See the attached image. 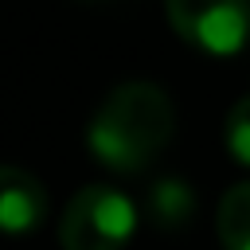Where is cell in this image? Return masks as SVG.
<instances>
[{"label":"cell","mask_w":250,"mask_h":250,"mask_svg":"<svg viewBox=\"0 0 250 250\" xmlns=\"http://www.w3.org/2000/svg\"><path fill=\"white\" fill-rule=\"evenodd\" d=\"M137 230V207L109 184L82 188L59 223L62 250H125Z\"/></svg>","instance_id":"cell-2"},{"label":"cell","mask_w":250,"mask_h":250,"mask_svg":"<svg viewBox=\"0 0 250 250\" xmlns=\"http://www.w3.org/2000/svg\"><path fill=\"white\" fill-rule=\"evenodd\" d=\"M219 242L223 250H250V180L234 184L219 203Z\"/></svg>","instance_id":"cell-5"},{"label":"cell","mask_w":250,"mask_h":250,"mask_svg":"<svg viewBox=\"0 0 250 250\" xmlns=\"http://www.w3.org/2000/svg\"><path fill=\"white\" fill-rule=\"evenodd\" d=\"M176 35L207 55H234L250 35V0H164Z\"/></svg>","instance_id":"cell-3"},{"label":"cell","mask_w":250,"mask_h":250,"mask_svg":"<svg viewBox=\"0 0 250 250\" xmlns=\"http://www.w3.org/2000/svg\"><path fill=\"white\" fill-rule=\"evenodd\" d=\"M223 137H227V152L250 168V94L234 102V109L227 113V125H223Z\"/></svg>","instance_id":"cell-7"},{"label":"cell","mask_w":250,"mask_h":250,"mask_svg":"<svg viewBox=\"0 0 250 250\" xmlns=\"http://www.w3.org/2000/svg\"><path fill=\"white\" fill-rule=\"evenodd\" d=\"M47 215V191L35 176L23 168H4V188H0V223L12 238H23L35 230Z\"/></svg>","instance_id":"cell-4"},{"label":"cell","mask_w":250,"mask_h":250,"mask_svg":"<svg viewBox=\"0 0 250 250\" xmlns=\"http://www.w3.org/2000/svg\"><path fill=\"white\" fill-rule=\"evenodd\" d=\"M172 133H176L172 98L156 82H121L90 117L86 145L105 168L133 176L156 164Z\"/></svg>","instance_id":"cell-1"},{"label":"cell","mask_w":250,"mask_h":250,"mask_svg":"<svg viewBox=\"0 0 250 250\" xmlns=\"http://www.w3.org/2000/svg\"><path fill=\"white\" fill-rule=\"evenodd\" d=\"M152 215L164 223V227H176L180 219L191 215V191L176 180H164L152 188Z\"/></svg>","instance_id":"cell-6"}]
</instances>
